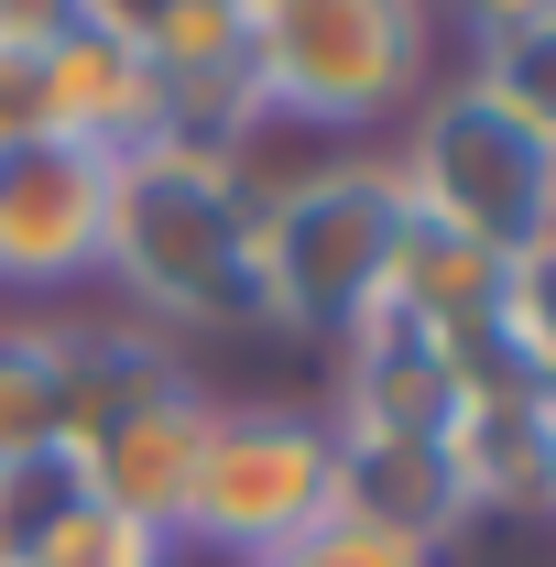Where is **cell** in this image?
Here are the masks:
<instances>
[{
    "instance_id": "1",
    "label": "cell",
    "mask_w": 556,
    "mask_h": 567,
    "mask_svg": "<svg viewBox=\"0 0 556 567\" xmlns=\"http://www.w3.org/2000/svg\"><path fill=\"white\" fill-rule=\"evenodd\" d=\"M99 274L121 284V306L142 328H186V339H251V328H274L262 262H251V186H240L229 153H186V142L110 153Z\"/></svg>"
},
{
    "instance_id": "2",
    "label": "cell",
    "mask_w": 556,
    "mask_h": 567,
    "mask_svg": "<svg viewBox=\"0 0 556 567\" xmlns=\"http://www.w3.org/2000/svg\"><path fill=\"white\" fill-rule=\"evenodd\" d=\"M436 22L425 0H251L240 11V76L262 121L295 132H371L415 110Z\"/></svg>"
},
{
    "instance_id": "3",
    "label": "cell",
    "mask_w": 556,
    "mask_h": 567,
    "mask_svg": "<svg viewBox=\"0 0 556 567\" xmlns=\"http://www.w3.org/2000/svg\"><path fill=\"white\" fill-rule=\"evenodd\" d=\"M404 251V197L393 164H306L274 197H251V262H262V306L295 339H339L349 317L393 284Z\"/></svg>"
},
{
    "instance_id": "4",
    "label": "cell",
    "mask_w": 556,
    "mask_h": 567,
    "mask_svg": "<svg viewBox=\"0 0 556 567\" xmlns=\"http://www.w3.org/2000/svg\"><path fill=\"white\" fill-rule=\"evenodd\" d=\"M393 197H404V218L459 229L513 262V251L556 240V142L524 132L481 76H459L415 110V142L393 153Z\"/></svg>"
},
{
    "instance_id": "5",
    "label": "cell",
    "mask_w": 556,
    "mask_h": 567,
    "mask_svg": "<svg viewBox=\"0 0 556 567\" xmlns=\"http://www.w3.org/2000/svg\"><path fill=\"white\" fill-rule=\"evenodd\" d=\"M328 481H339V425L317 404H218L175 546H208V557L251 567L328 513Z\"/></svg>"
},
{
    "instance_id": "6",
    "label": "cell",
    "mask_w": 556,
    "mask_h": 567,
    "mask_svg": "<svg viewBox=\"0 0 556 567\" xmlns=\"http://www.w3.org/2000/svg\"><path fill=\"white\" fill-rule=\"evenodd\" d=\"M110 229V153L87 142H0V295H66L99 274Z\"/></svg>"
},
{
    "instance_id": "7",
    "label": "cell",
    "mask_w": 556,
    "mask_h": 567,
    "mask_svg": "<svg viewBox=\"0 0 556 567\" xmlns=\"http://www.w3.org/2000/svg\"><path fill=\"white\" fill-rule=\"evenodd\" d=\"M447 393H459V350L425 328L404 295H371L339 328V404H328V425H360V436H436V425H447Z\"/></svg>"
},
{
    "instance_id": "8",
    "label": "cell",
    "mask_w": 556,
    "mask_h": 567,
    "mask_svg": "<svg viewBox=\"0 0 556 567\" xmlns=\"http://www.w3.org/2000/svg\"><path fill=\"white\" fill-rule=\"evenodd\" d=\"M208 393L197 382H175V393H153V404H132V415L87 425L66 447L76 492L110 502V513H132V524H153V535H175L186 524V481H197V447H208Z\"/></svg>"
},
{
    "instance_id": "9",
    "label": "cell",
    "mask_w": 556,
    "mask_h": 567,
    "mask_svg": "<svg viewBox=\"0 0 556 567\" xmlns=\"http://www.w3.org/2000/svg\"><path fill=\"white\" fill-rule=\"evenodd\" d=\"M44 132L87 142V153H132L164 132V87L121 22H66L44 44Z\"/></svg>"
},
{
    "instance_id": "10",
    "label": "cell",
    "mask_w": 556,
    "mask_h": 567,
    "mask_svg": "<svg viewBox=\"0 0 556 567\" xmlns=\"http://www.w3.org/2000/svg\"><path fill=\"white\" fill-rule=\"evenodd\" d=\"M328 513L371 524V535H404V546H425V557H447V546H459V524H470L459 470H447V447H436V436H360V425H339V481H328Z\"/></svg>"
},
{
    "instance_id": "11",
    "label": "cell",
    "mask_w": 556,
    "mask_h": 567,
    "mask_svg": "<svg viewBox=\"0 0 556 567\" xmlns=\"http://www.w3.org/2000/svg\"><path fill=\"white\" fill-rule=\"evenodd\" d=\"M382 295H404L425 328L459 350V339H481L491 317H502V251L459 240V229H425V218H404V251H393V284H382Z\"/></svg>"
},
{
    "instance_id": "12",
    "label": "cell",
    "mask_w": 556,
    "mask_h": 567,
    "mask_svg": "<svg viewBox=\"0 0 556 567\" xmlns=\"http://www.w3.org/2000/svg\"><path fill=\"white\" fill-rule=\"evenodd\" d=\"M66 458V339L33 317H0V470Z\"/></svg>"
},
{
    "instance_id": "13",
    "label": "cell",
    "mask_w": 556,
    "mask_h": 567,
    "mask_svg": "<svg viewBox=\"0 0 556 567\" xmlns=\"http://www.w3.org/2000/svg\"><path fill=\"white\" fill-rule=\"evenodd\" d=\"M11 567H175V535H153V524H132V513L66 492L33 535H22V557H11Z\"/></svg>"
},
{
    "instance_id": "14",
    "label": "cell",
    "mask_w": 556,
    "mask_h": 567,
    "mask_svg": "<svg viewBox=\"0 0 556 567\" xmlns=\"http://www.w3.org/2000/svg\"><path fill=\"white\" fill-rule=\"evenodd\" d=\"M502 350H513V371L535 382V393H556V240H535V251H513L502 262Z\"/></svg>"
},
{
    "instance_id": "15",
    "label": "cell",
    "mask_w": 556,
    "mask_h": 567,
    "mask_svg": "<svg viewBox=\"0 0 556 567\" xmlns=\"http://www.w3.org/2000/svg\"><path fill=\"white\" fill-rule=\"evenodd\" d=\"M470 76H481L524 132L556 142V22H546V33H513V44H481V66H470Z\"/></svg>"
},
{
    "instance_id": "16",
    "label": "cell",
    "mask_w": 556,
    "mask_h": 567,
    "mask_svg": "<svg viewBox=\"0 0 556 567\" xmlns=\"http://www.w3.org/2000/svg\"><path fill=\"white\" fill-rule=\"evenodd\" d=\"M251 567H447V557H425L404 535H371V524H349V513H317L295 546H274V557H251Z\"/></svg>"
},
{
    "instance_id": "17",
    "label": "cell",
    "mask_w": 556,
    "mask_h": 567,
    "mask_svg": "<svg viewBox=\"0 0 556 567\" xmlns=\"http://www.w3.org/2000/svg\"><path fill=\"white\" fill-rule=\"evenodd\" d=\"M447 11H470L481 44H513V33H546L556 22V0H447Z\"/></svg>"
},
{
    "instance_id": "18",
    "label": "cell",
    "mask_w": 556,
    "mask_h": 567,
    "mask_svg": "<svg viewBox=\"0 0 556 567\" xmlns=\"http://www.w3.org/2000/svg\"><path fill=\"white\" fill-rule=\"evenodd\" d=\"M546 524H556V502H546Z\"/></svg>"
}]
</instances>
